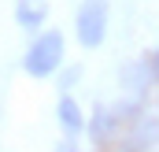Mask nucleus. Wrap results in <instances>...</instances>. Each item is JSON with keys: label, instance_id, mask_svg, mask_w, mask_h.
<instances>
[{"label": "nucleus", "instance_id": "f257e3e1", "mask_svg": "<svg viewBox=\"0 0 159 152\" xmlns=\"http://www.w3.org/2000/svg\"><path fill=\"white\" fill-rule=\"evenodd\" d=\"M63 63H67V34L52 30V26H44L41 34H34L30 45H26V52H22V71H26V78H37V82L59 74Z\"/></svg>", "mask_w": 159, "mask_h": 152}, {"label": "nucleus", "instance_id": "f03ea898", "mask_svg": "<svg viewBox=\"0 0 159 152\" xmlns=\"http://www.w3.org/2000/svg\"><path fill=\"white\" fill-rule=\"evenodd\" d=\"M111 30V0H78L74 7V37L81 48H100Z\"/></svg>", "mask_w": 159, "mask_h": 152}, {"label": "nucleus", "instance_id": "7ed1b4c3", "mask_svg": "<svg viewBox=\"0 0 159 152\" xmlns=\"http://www.w3.org/2000/svg\"><path fill=\"white\" fill-rule=\"evenodd\" d=\"M119 89H122L126 100L148 104V97H152V89H156V78H152V71H148V59H144V56L122 63V71H119Z\"/></svg>", "mask_w": 159, "mask_h": 152}, {"label": "nucleus", "instance_id": "20e7f679", "mask_svg": "<svg viewBox=\"0 0 159 152\" xmlns=\"http://www.w3.org/2000/svg\"><path fill=\"white\" fill-rule=\"evenodd\" d=\"M48 11H52V4L48 0H15V7H11V19H15V26L22 30V34H41L44 26H48Z\"/></svg>", "mask_w": 159, "mask_h": 152}, {"label": "nucleus", "instance_id": "39448f33", "mask_svg": "<svg viewBox=\"0 0 159 152\" xmlns=\"http://www.w3.org/2000/svg\"><path fill=\"white\" fill-rule=\"evenodd\" d=\"M85 108L74 100V93H59L56 97V122L63 130V137H81L85 134Z\"/></svg>", "mask_w": 159, "mask_h": 152}, {"label": "nucleus", "instance_id": "423d86ee", "mask_svg": "<svg viewBox=\"0 0 159 152\" xmlns=\"http://www.w3.org/2000/svg\"><path fill=\"white\" fill-rule=\"evenodd\" d=\"M122 141L137 145L141 152L156 149V145H159V115L152 112V108H144V112H141L129 126H126V137H122Z\"/></svg>", "mask_w": 159, "mask_h": 152}, {"label": "nucleus", "instance_id": "0eeeda50", "mask_svg": "<svg viewBox=\"0 0 159 152\" xmlns=\"http://www.w3.org/2000/svg\"><path fill=\"white\" fill-rule=\"evenodd\" d=\"M78 82H81V67H78V63H63V67H59V78H56L59 93H74Z\"/></svg>", "mask_w": 159, "mask_h": 152}, {"label": "nucleus", "instance_id": "6e6552de", "mask_svg": "<svg viewBox=\"0 0 159 152\" xmlns=\"http://www.w3.org/2000/svg\"><path fill=\"white\" fill-rule=\"evenodd\" d=\"M52 152H89V149L81 145L78 137H59V141H56V149H52Z\"/></svg>", "mask_w": 159, "mask_h": 152}, {"label": "nucleus", "instance_id": "1a4fd4ad", "mask_svg": "<svg viewBox=\"0 0 159 152\" xmlns=\"http://www.w3.org/2000/svg\"><path fill=\"white\" fill-rule=\"evenodd\" d=\"M144 59H148V71H152V78H156V85H159V45L144 56Z\"/></svg>", "mask_w": 159, "mask_h": 152}, {"label": "nucleus", "instance_id": "9d476101", "mask_svg": "<svg viewBox=\"0 0 159 152\" xmlns=\"http://www.w3.org/2000/svg\"><path fill=\"white\" fill-rule=\"evenodd\" d=\"M115 152H141L137 145H129V141H122V145H115Z\"/></svg>", "mask_w": 159, "mask_h": 152}]
</instances>
